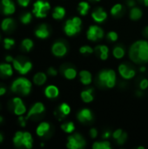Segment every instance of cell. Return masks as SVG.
<instances>
[{"instance_id": "cell-1", "label": "cell", "mask_w": 148, "mask_h": 149, "mask_svg": "<svg viewBox=\"0 0 148 149\" xmlns=\"http://www.w3.org/2000/svg\"><path fill=\"white\" fill-rule=\"evenodd\" d=\"M129 57L136 64L148 62V41L139 40L133 43L129 50Z\"/></svg>"}, {"instance_id": "cell-2", "label": "cell", "mask_w": 148, "mask_h": 149, "mask_svg": "<svg viewBox=\"0 0 148 149\" xmlns=\"http://www.w3.org/2000/svg\"><path fill=\"white\" fill-rule=\"evenodd\" d=\"M99 86L107 88H113L116 84V73L113 70H103L98 76Z\"/></svg>"}, {"instance_id": "cell-3", "label": "cell", "mask_w": 148, "mask_h": 149, "mask_svg": "<svg viewBox=\"0 0 148 149\" xmlns=\"http://www.w3.org/2000/svg\"><path fill=\"white\" fill-rule=\"evenodd\" d=\"M31 89V83L24 78L17 79L11 85V91L21 95H28Z\"/></svg>"}, {"instance_id": "cell-4", "label": "cell", "mask_w": 148, "mask_h": 149, "mask_svg": "<svg viewBox=\"0 0 148 149\" xmlns=\"http://www.w3.org/2000/svg\"><path fill=\"white\" fill-rule=\"evenodd\" d=\"M81 25H82L81 19L79 17H74L71 19H68L65 22L64 31L67 36L72 37V36H74L80 31Z\"/></svg>"}, {"instance_id": "cell-5", "label": "cell", "mask_w": 148, "mask_h": 149, "mask_svg": "<svg viewBox=\"0 0 148 149\" xmlns=\"http://www.w3.org/2000/svg\"><path fill=\"white\" fill-rule=\"evenodd\" d=\"M51 9V5L48 2L43 0H38L33 4V14L37 17H45L49 10Z\"/></svg>"}, {"instance_id": "cell-6", "label": "cell", "mask_w": 148, "mask_h": 149, "mask_svg": "<svg viewBox=\"0 0 148 149\" xmlns=\"http://www.w3.org/2000/svg\"><path fill=\"white\" fill-rule=\"evenodd\" d=\"M66 146L69 149H82L85 146V141L82 135L75 134L68 137Z\"/></svg>"}, {"instance_id": "cell-7", "label": "cell", "mask_w": 148, "mask_h": 149, "mask_svg": "<svg viewBox=\"0 0 148 149\" xmlns=\"http://www.w3.org/2000/svg\"><path fill=\"white\" fill-rule=\"evenodd\" d=\"M13 66L14 68L19 72L21 74H26L28 73L32 65L30 61L24 59V58H17V59H13Z\"/></svg>"}, {"instance_id": "cell-8", "label": "cell", "mask_w": 148, "mask_h": 149, "mask_svg": "<svg viewBox=\"0 0 148 149\" xmlns=\"http://www.w3.org/2000/svg\"><path fill=\"white\" fill-rule=\"evenodd\" d=\"M86 37L90 41H98L104 37V31L98 25H91L86 31Z\"/></svg>"}, {"instance_id": "cell-9", "label": "cell", "mask_w": 148, "mask_h": 149, "mask_svg": "<svg viewBox=\"0 0 148 149\" xmlns=\"http://www.w3.org/2000/svg\"><path fill=\"white\" fill-rule=\"evenodd\" d=\"M119 72L120 76L125 79H131L135 76V70L129 65L121 64L119 66Z\"/></svg>"}, {"instance_id": "cell-10", "label": "cell", "mask_w": 148, "mask_h": 149, "mask_svg": "<svg viewBox=\"0 0 148 149\" xmlns=\"http://www.w3.org/2000/svg\"><path fill=\"white\" fill-rule=\"evenodd\" d=\"M51 52L56 57H64L68 52V47L64 42L57 41L53 44L51 47Z\"/></svg>"}, {"instance_id": "cell-11", "label": "cell", "mask_w": 148, "mask_h": 149, "mask_svg": "<svg viewBox=\"0 0 148 149\" xmlns=\"http://www.w3.org/2000/svg\"><path fill=\"white\" fill-rule=\"evenodd\" d=\"M77 119L81 123H86L92 120V113L90 109L85 108L80 110L77 114Z\"/></svg>"}, {"instance_id": "cell-12", "label": "cell", "mask_w": 148, "mask_h": 149, "mask_svg": "<svg viewBox=\"0 0 148 149\" xmlns=\"http://www.w3.org/2000/svg\"><path fill=\"white\" fill-rule=\"evenodd\" d=\"M12 105L14 107V113L17 115L21 116L22 114H24L26 111L25 106L24 105L23 101L21 100V99L19 98H14L12 100Z\"/></svg>"}, {"instance_id": "cell-13", "label": "cell", "mask_w": 148, "mask_h": 149, "mask_svg": "<svg viewBox=\"0 0 148 149\" xmlns=\"http://www.w3.org/2000/svg\"><path fill=\"white\" fill-rule=\"evenodd\" d=\"M44 111V106L42 103L38 102V103L34 104V105L32 106V107L30 109V111H29L27 116L25 117V119L27 120V119H29V118H31V117L39 115V114L43 113Z\"/></svg>"}, {"instance_id": "cell-14", "label": "cell", "mask_w": 148, "mask_h": 149, "mask_svg": "<svg viewBox=\"0 0 148 149\" xmlns=\"http://www.w3.org/2000/svg\"><path fill=\"white\" fill-rule=\"evenodd\" d=\"M92 17L93 18V20L97 23H102L104 22L106 17H107V14L106 12L102 9V8H97L96 10H94L92 12Z\"/></svg>"}, {"instance_id": "cell-15", "label": "cell", "mask_w": 148, "mask_h": 149, "mask_svg": "<svg viewBox=\"0 0 148 149\" xmlns=\"http://www.w3.org/2000/svg\"><path fill=\"white\" fill-rule=\"evenodd\" d=\"M62 73L67 79H74L77 77V71L72 65H64L61 68Z\"/></svg>"}, {"instance_id": "cell-16", "label": "cell", "mask_w": 148, "mask_h": 149, "mask_svg": "<svg viewBox=\"0 0 148 149\" xmlns=\"http://www.w3.org/2000/svg\"><path fill=\"white\" fill-rule=\"evenodd\" d=\"M35 35L39 38H42V39H44V38H47L50 35V31H49V29H48V26L45 24H42L41 25H39L36 31H35Z\"/></svg>"}, {"instance_id": "cell-17", "label": "cell", "mask_w": 148, "mask_h": 149, "mask_svg": "<svg viewBox=\"0 0 148 149\" xmlns=\"http://www.w3.org/2000/svg\"><path fill=\"white\" fill-rule=\"evenodd\" d=\"M44 94L47 98L49 99H55L58 96L59 94V90L58 88L56 86H53V85H51V86H48L45 90H44Z\"/></svg>"}, {"instance_id": "cell-18", "label": "cell", "mask_w": 148, "mask_h": 149, "mask_svg": "<svg viewBox=\"0 0 148 149\" xmlns=\"http://www.w3.org/2000/svg\"><path fill=\"white\" fill-rule=\"evenodd\" d=\"M79 78H80L81 83L85 86L90 85L92 80L91 72L89 71H85V70H83L79 72Z\"/></svg>"}, {"instance_id": "cell-19", "label": "cell", "mask_w": 148, "mask_h": 149, "mask_svg": "<svg viewBox=\"0 0 148 149\" xmlns=\"http://www.w3.org/2000/svg\"><path fill=\"white\" fill-rule=\"evenodd\" d=\"M51 126L49 123L47 122H42L38 125V127H37L36 133L39 137H44L46 134H48V132L50 131Z\"/></svg>"}, {"instance_id": "cell-20", "label": "cell", "mask_w": 148, "mask_h": 149, "mask_svg": "<svg viewBox=\"0 0 148 149\" xmlns=\"http://www.w3.org/2000/svg\"><path fill=\"white\" fill-rule=\"evenodd\" d=\"M95 51L98 52V54L99 55V58L102 60H106L108 58L109 55V49L106 45H99L96 46Z\"/></svg>"}, {"instance_id": "cell-21", "label": "cell", "mask_w": 148, "mask_h": 149, "mask_svg": "<svg viewBox=\"0 0 148 149\" xmlns=\"http://www.w3.org/2000/svg\"><path fill=\"white\" fill-rule=\"evenodd\" d=\"M71 113V107L66 103H62L58 109V116H60V118H64L65 116H67Z\"/></svg>"}, {"instance_id": "cell-22", "label": "cell", "mask_w": 148, "mask_h": 149, "mask_svg": "<svg viewBox=\"0 0 148 149\" xmlns=\"http://www.w3.org/2000/svg\"><path fill=\"white\" fill-rule=\"evenodd\" d=\"M93 90L92 88L85 90L81 93V99L85 103H90L93 100V95H92Z\"/></svg>"}, {"instance_id": "cell-23", "label": "cell", "mask_w": 148, "mask_h": 149, "mask_svg": "<svg viewBox=\"0 0 148 149\" xmlns=\"http://www.w3.org/2000/svg\"><path fill=\"white\" fill-rule=\"evenodd\" d=\"M46 79H47V77H46L45 73H44V72H38L33 77V82L37 86H42V85H44L45 83Z\"/></svg>"}, {"instance_id": "cell-24", "label": "cell", "mask_w": 148, "mask_h": 149, "mask_svg": "<svg viewBox=\"0 0 148 149\" xmlns=\"http://www.w3.org/2000/svg\"><path fill=\"white\" fill-rule=\"evenodd\" d=\"M65 8H63L61 6L55 7L54 10L52 12V17L57 20L62 19L65 17Z\"/></svg>"}, {"instance_id": "cell-25", "label": "cell", "mask_w": 148, "mask_h": 149, "mask_svg": "<svg viewBox=\"0 0 148 149\" xmlns=\"http://www.w3.org/2000/svg\"><path fill=\"white\" fill-rule=\"evenodd\" d=\"M142 17V10L138 7H133L130 10V18L132 20H139Z\"/></svg>"}, {"instance_id": "cell-26", "label": "cell", "mask_w": 148, "mask_h": 149, "mask_svg": "<svg viewBox=\"0 0 148 149\" xmlns=\"http://www.w3.org/2000/svg\"><path fill=\"white\" fill-rule=\"evenodd\" d=\"M12 68L9 64H1L0 65V73L3 76H11L12 75Z\"/></svg>"}, {"instance_id": "cell-27", "label": "cell", "mask_w": 148, "mask_h": 149, "mask_svg": "<svg viewBox=\"0 0 148 149\" xmlns=\"http://www.w3.org/2000/svg\"><path fill=\"white\" fill-rule=\"evenodd\" d=\"M124 12V8L123 5L120 3H116L113 6L111 9V14L113 15L114 17H120Z\"/></svg>"}, {"instance_id": "cell-28", "label": "cell", "mask_w": 148, "mask_h": 149, "mask_svg": "<svg viewBox=\"0 0 148 149\" xmlns=\"http://www.w3.org/2000/svg\"><path fill=\"white\" fill-rule=\"evenodd\" d=\"M14 27V21L11 18H5L3 20L2 24H1V28L3 31H10L12 30Z\"/></svg>"}, {"instance_id": "cell-29", "label": "cell", "mask_w": 148, "mask_h": 149, "mask_svg": "<svg viewBox=\"0 0 148 149\" xmlns=\"http://www.w3.org/2000/svg\"><path fill=\"white\" fill-rule=\"evenodd\" d=\"M23 146L25 147L26 148L30 149L32 147V137L30 133L25 132L24 133V137H23Z\"/></svg>"}, {"instance_id": "cell-30", "label": "cell", "mask_w": 148, "mask_h": 149, "mask_svg": "<svg viewBox=\"0 0 148 149\" xmlns=\"http://www.w3.org/2000/svg\"><path fill=\"white\" fill-rule=\"evenodd\" d=\"M90 10V4L87 2H80L78 5V10L80 15L85 16L88 13Z\"/></svg>"}, {"instance_id": "cell-31", "label": "cell", "mask_w": 148, "mask_h": 149, "mask_svg": "<svg viewBox=\"0 0 148 149\" xmlns=\"http://www.w3.org/2000/svg\"><path fill=\"white\" fill-rule=\"evenodd\" d=\"M113 54L115 58L120 59V58H122L125 56V49L121 45H116L113 48Z\"/></svg>"}, {"instance_id": "cell-32", "label": "cell", "mask_w": 148, "mask_h": 149, "mask_svg": "<svg viewBox=\"0 0 148 149\" xmlns=\"http://www.w3.org/2000/svg\"><path fill=\"white\" fill-rule=\"evenodd\" d=\"M93 149H110L111 144L108 141H96L92 145Z\"/></svg>"}, {"instance_id": "cell-33", "label": "cell", "mask_w": 148, "mask_h": 149, "mask_svg": "<svg viewBox=\"0 0 148 149\" xmlns=\"http://www.w3.org/2000/svg\"><path fill=\"white\" fill-rule=\"evenodd\" d=\"M23 137H24V133L23 132H17L15 134V137L13 139V142L16 147L20 148L23 146Z\"/></svg>"}, {"instance_id": "cell-34", "label": "cell", "mask_w": 148, "mask_h": 149, "mask_svg": "<svg viewBox=\"0 0 148 149\" xmlns=\"http://www.w3.org/2000/svg\"><path fill=\"white\" fill-rule=\"evenodd\" d=\"M61 128L63 131H65L67 134H72L74 130H75V126L73 124V122H66L61 125Z\"/></svg>"}, {"instance_id": "cell-35", "label": "cell", "mask_w": 148, "mask_h": 149, "mask_svg": "<svg viewBox=\"0 0 148 149\" xmlns=\"http://www.w3.org/2000/svg\"><path fill=\"white\" fill-rule=\"evenodd\" d=\"M22 47L26 52H30L31 49L33 47V42L31 39H29V38H25L22 42Z\"/></svg>"}, {"instance_id": "cell-36", "label": "cell", "mask_w": 148, "mask_h": 149, "mask_svg": "<svg viewBox=\"0 0 148 149\" xmlns=\"http://www.w3.org/2000/svg\"><path fill=\"white\" fill-rule=\"evenodd\" d=\"M15 11V5L13 3H10L9 5L7 6H3V12L5 14V15H10V14H12L14 13Z\"/></svg>"}, {"instance_id": "cell-37", "label": "cell", "mask_w": 148, "mask_h": 149, "mask_svg": "<svg viewBox=\"0 0 148 149\" xmlns=\"http://www.w3.org/2000/svg\"><path fill=\"white\" fill-rule=\"evenodd\" d=\"M79 52L81 54H91L93 52V49L89 45H84L80 47Z\"/></svg>"}, {"instance_id": "cell-38", "label": "cell", "mask_w": 148, "mask_h": 149, "mask_svg": "<svg viewBox=\"0 0 148 149\" xmlns=\"http://www.w3.org/2000/svg\"><path fill=\"white\" fill-rule=\"evenodd\" d=\"M20 20H21V22H22L23 24H29V23L31 21V14L30 12L24 13V14L21 17Z\"/></svg>"}, {"instance_id": "cell-39", "label": "cell", "mask_w": 148, "mask_h": 149, "mask_svg": "<svg viewBox=\"0 0 148 149\" xmlns=\"http://www.w3.org/2000/svg\"><path fill=\"white\" fill-rule=\"evenodd\" d=\"M106 37H107V39L110 40V41H112V42H115L118 39V34L115 31H110V32H108L107 35H106Z\"/></svg>"}, {"instance_id": "cell-40", "label": "cell", "mask_w": 148, "mask_h": 149, "mask_svg": "<svg viewBox=\"0 0 148 149\" xmlns=\"http://www.w3.org/2000/svg\"><path fill=\"white\" fill-rule=\"evenodd\" d=\"M3 44H4V48L9 50L10 48H11L14 44H15V41L11 38H5L4 41H3Z\"/></svg>"}, {"instance_id": "cell-41", "label": "cell", "mask_w": 148, "mask_h": 149, "mask_svg": "<svg viewBox=\"0 0 148 149\" xmlns=\"http://www.w3.org/2000/svg\"><path fill=\"white\" fill-rule=\"evenodd\" d=\"M126 139H127V134H126V133H123V134H121V136H120L118 140H116V141H117V143H118L119 145H124L125 142H126Z\"/></svg>"}, {"instance_id": "cell-42", "label": "cell", "mask_w": 148, "mask_h": 149, "mask_svg": "<svg viewBox=\"0 0 148 149\" xmlns=\"http://www.w3.org/2000/svg\"><path fill=\"white\" fill-rule=\"evenodd\" d=\"M140 87L141 90H146L148 87V79H142L140 83Z\"/></svg>"}, {"instance_id": "cell-43", "label": "cell", "mask_w": 148, "mask_h": 149, "mask_svg": "<svg viewBox=\"0 0 148 149\" xmlns=\"http://www.w3.org/2000/svg\"><path fill=\"white\" fill-rule=\"evenodd\" d=\"M124 132L121 130V129H117V130H115L113 133V137L115 139V140H118L120 136H121V134H123Z\"/></svg>"}, {"instance_id": "cell-44", "label": "cell", "mask_w": 148, "mask_h": 149, "mask_svg": "<svg viewBox=\"0 0 148 149\" xmlns=\"http://www.w3.org/2000/svg\"><path fill=\"white\" fill-rule=\"evenodd\" d=\"M89 133H90V136L92 139H95L97 137V135H98V130L96 128H92Z\"/></svg>"}, {"instance_id": "cell-45", "label": "cell", "mask_w": 148, "mask_h": 149, "mask_svg": "<svg viewBox=\"0 0 148 149\" xmlns=\"http://www.w3.org/2000/svg\"><path fill=\"white\" fill-rule=\"evenodd\" d=\"M48 74L51 75V76H56V75L58 74V72H57V70H56L55 68L50 67V68L48 69Z\"/></svg>"}, {"instance_id": "cell-46", "label": "cell", "mask_w": 148, "mask_h": 149, "mask_svg": "<svg viewBox=\"0 0 148 149\" xmlns=\"http://www.w3.org/2000/svg\"><path fill=\"white\" fill-rule=\"evenodd\" d=\"M17 2H18V3H19L21 6H23V7H26V6L29 4L30 0H17Z\"/></svg>"}, {"instance_id": "cell-47", "label": "cell", "mask_w": 148, "mask_h": 149, "mask_svg": "<svg viewBox=\"0 0 148 149\" xmlns=\"http://www.w3.org/2000/svg\"><path fill=\"white\" fill-rule=\"evenodd\" d=\"M12 2L10 1V0H2L1 1V5L3 7V6H7V5H9L10 3H11Z\"/></svg>"}, {"instance_id": "cell-48", "label": "cell", "mask_w": 148, "mask_h": 149, "mask_svg": "<svg viewBox=\"0 0 148 149\" xmlns=\"http://www.w3.org/2000/svg\"><path fill=\"white\" fill-rule=\"evenodd\" d=\"M112 135V133L110 132V131H106L104 134H103V139H108L110 136Z\"/></svg>"}, {"instance_id": "cell-49", "label": "cell", "mask_w": 148, "mask_h": 149, "mask_svg": "<svg viewBox=\"0 0 148 149\" xmlns=\"http://www.w3.org/2000/svg\"><path fill=\"white\" fill-rule=\"evenodd\" d=\"M127 4L130 6V7H133L135 5V1L134 0H128L127 1Z\"/></svg>"}, {"instance_id": "cell-50", "label": "cell", "mask_w": 148, "mask_h": 149, "mask_svg": "<svg viewBox=\"0 0 148 149\" xmlns=\"http://www.w3.org/2000/svg\"><path fill=\"white\" fill-rule=\"evenodd\" d=\"M5 92H6L5 88H4V87H3V86H0V96L3 95V94L5 93Z\"/></svg>"}, {"instance_id": "cell-51", "label": "cell", "mask_w": 148, "mask_h": 149, "mask_svg": "<svg viewBox=\"0 0 148 149\" xmlns=\"http://www.w3.org/2000/svg\"><path fill=\"white\" fill-rule=\"evenodd\" d=\"M143 34L146 38H148V26H147L145 29H144V31H143Z\"/></svg>"}, {"instance_id": "cell-52", "label": "cell", "mask_w": 148, "mask_h": 149, "mask_svg": "<svg viewBox=\"0 0 148 149\" xmlns=\"http://www.w3.org/2000/svg\"><path fill=\"white\" fill-rule=\"evenodd\" d=\"M6 61L11 62V61H13V58H12L11 56H7V57H6Z\"/></svg>"}, {"instance_id": "cell-53", "label": "cell", "mask_w": 148, "mask_h": 149, "mask_svg": "<svg viewBox=\"0 0 148 149\" xmlns=\"http://www.w3.org/2000/svg\"><path fill=\"white\" fill-rule=\"evenodd\" d=\"M140 72H146V70H147V68H146V66H144V65H142L140 68Z\"/></svg>"}, {"instance_id": "cell-54", "label": "cell", "mask_w": 148, "mask_h": 149, "mask_svg": "<svg viewBox=\"0 0 148 149\" xmlns=\"http://www.w3.org/2000/svg\"><path fill=\"white\" fill-rule=\"evenodd\" d=\"M140 2H142L146 6H148V0H140Z\"/></svg>"}, {"instance_id": "cell-55", "label": "cell", "mask_w": 148, "mask_h": 149, "mask_svg": "<svg viewBox=\"0 0 148 149\" xmlns=\"http://www.w3.org/2000/svg\"><path fill=\"white\" fill-rule=\"evenodd\" d=\"M137 95H138V96H142L143 94H142V93H141V92L138 91V92H137Z\"/></svg>"}, {"instance_id": "cell-56", "label": "cell", "mask_w": 148, "mask_h": 149, "mask_svg": "<svg viewBox=\"0 0 148 149\" xmlns=\"http://www.w3.org/2000/svg\"><path fill=\"white\" fill-rule=\"evenodd\" d=\"M3 141V136H2V134H0V143Z\"/></svg>"}, {"instance_id": "cell-57", "label": "cell", "mask_w": 148, "mask_h": 149, "mask_svg": "<svg viewBox=\"0 0 148 149\" xmlns=\"http://www.w3.org/2000/svg\"><path fill=\"white\" fill-rule=\"evenodd\" d=\"M2 122H3V117L0 116V123H2Z\"/></svg>"}, {"instance_id": "cell-58", "label": "cell", "mask_w": 148, "mask_h": 149, "mask_svg": "<svg viewBox=\"0 0 148 149\" xmlns=\"http://www.w3.org/2000/svg\"><path fill=\"white\" fill-rule=\"evenodd\" d=\"M92 1H99V0H92Z\"/></svg>"}]
</instances>
